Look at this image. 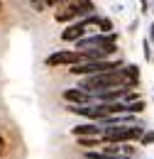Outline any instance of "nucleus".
<instances>
[{
  "label": "nucleus",
  "instance_id": "f257e3e1",
  "mask_svg": "<svg viewBox=\"0 0 154 159\" xmlns=\"http://www.w3.org/2000/svg\"><path fill=\"white\" fill-rule=\"evenodd\" d=\"M122 86H125V76H122V69H120V71H113V74L88 76V79L78 81L76 88H81L88 96H98V93H105V91H113V88H122Z\"/></svg>",
  "mask_w": 154,
  "mask_h": 159
},
{
  "label": "nucleus",
  "instance_id": "f03ea898",
  "mask_svg": "<svg viewBox=\"0 0 154 159\" xmlns=\"http://www.w3.org/2000/svg\"><path fill=\"white\" fill-rule=\"evenodd\" d=\"M125 64L120 59H105V61H86V64H78V66H71L69 74L71 76H98V74H113V71H120Z\"/></svg>",
  "mask_w": 154,
  "mask_h": 159
},
{
  "label": "nucleus",
  "instance_id": "7ed1b4c3",
  "mask_svg": "<svg viewBox=\"0 0 154 159\" xmlns=\"http://www.w3.org/2000/svg\"><path fill=\"white\" fill-rule=\"evenodd\" d=\"M91 49H103L108 57L117 52V34H86L83 39L76 42V52H91Z\"/></svg>",
  "mask_w": 154,
  "mask_h": 159
},
{
  "label": "nucleus",
  "instance_id": "20e7f679",
  "mask_svg": "<svg viewBox=\"0 0 154 159\" xmlns=\"http://www.w3.org/2000/svg\"><path fill=\"white\" fill-rule=\"evenodd\" d=\"M93 7H96V5H93L91 0L69 2L66 7L57 10L54 20H57V22H76V20H83V17H91V15H96V12H93Z\"/></svg>",
  "mask_w": 154,
  "mask_h": 159
},
{
  "label": "nucleus",
  "instance_id": "39448f33",
  "mask_svg": "<svg viewBox=\"0 0 154 159\" xmlns=\"http://www.w3.org/2000/svg\"><path fill=\"white\" fill-rule=\"evenodd\" d=\"M78 64H86L81 52H71V49H59L54 54L47 57V66H78Z\"/></svg>",
  "mask_w": 154,
  "mask_h": 159
},
{
  "label": "nucleus",
  "instance_id": "423d86ee",
  "mask_svg": "<svg viewBox=\"0 0 154 159\" xmlns=\"http://www.w3.org/2000/svg\"><path fill=\"white\" fill-rule=\"evenodd\" d=\"M61 98L66 100L69 105H91V103H96V100H93V96L83 93L81 88H66V91L61 93Z\"/></svg>",
  "mask_w": 154,
  "mask_h": 159
},
{
  "label": "nucleus",
  "instance_id": "0eeeda50",
  "mask_svg": "<svg viewBox=\"0 0 154 159\" xmlns=\"http://www.w3.org/2000/svg\"><path fill=\"white\" fill-rule=\"evenodd\" d=\"M71 135L76 139H81V137H100V135H103V127L96 125V122H83V125L71 127Z\"/></svg>",
  "mask_w": 154,
  "mask_h": 159
},
{
  "label": "nucleus",
  "instance_id": "6e6552de",
  "mask_svg": "<svg viewBox=\"0 0 154 159\" xmlns=\"http://www.w3.org/2000/svg\"><path fill=\"white\" fill-rule=\"evenodd\" d=\"M122 76H125L127 91L137 88V86H139V66H137V64H125V66H122Z\"/></svg>",
  "mask_w": 154,
  "mask_h": 159
},
{
  "label": "nucleus",
  "instance_id": "1a4fd4ad",
  "mask_svg": "<svg viewBox=\"0 0 154 159\" xmlns=\"http://www.w3.org/2000/svg\"><path fill=\"white\" fill-rule=\"evenodd\" d=\"M98 34H113V20L110 17H98Z\"/></svg>",
  "mask_w": 154,
  "mask_h": 159
},
{
  "label": "nucleus",
  "instance_id": "9d476101",
  "mask_svg": "<svg viewBox=\"0 0 154 159\" xmlns=\"http://www.w3.org/2000/svg\"><path fill=\"white\" fill-rule=\"evenodd\" d=\"M100 142H103L100 137H81V139H78V144H81L83 149H88V152H93Z\"/></svg>",
  "mask_w": 154,
  "mask_h": 159
},
{
  "label": "nucleus",
  "instance_id": "9b49d317",
  "mask_svg": "<svg viewBox=\"0 0 154 159\" xmlns=\"http://www.w3.org/2000/svg\"><path fill=\"white\" fill-rule=\"evenodd\" d=\"M144 105H147V103H144V100H137V103H127V115H139V113H144Z\"/></svg>",
  "mask_w": 154,
  "mask_h": 159
},
{
  "label": "nucleus",
  "instance_id": "f8f14e48",
  "mask_svg": "<svg viewBox=\"0 0 154 159\" xmlns=\"http://www.w3.org/2000/svg\"><path fill=\"white\" fill-rule=\"evenodd\" d=\"M142 54H144V59L147 61H152V54H154V49H152V42L144 37V42H142Z\"/></svg>",
  "mask_w": 154,
  "mask_h": 159
},
{
  "label": "nucleus",
  "instance_id": "ddd939ff",
  "mask_svg": "<svg viewBox=\"0 0 154 159\" xmlns=\"http://www.w3.org/2000/svg\"><path fill=\"white\" fill-rule=\"evenodd\" d=\"M139 144H142V147L154 144V130H144V135H142V139H139Z\"/></svg>",
  "mask_w": 154,
  "mask_h": 159
},
{
  "label": "nucleus",
  "instance_id": "4468645a",
  "mask_svg": "<svg viewBox=\"0 0 154 159\" xmlns=\"http://www.w3.org/2000/svg\"><path fill=\"white\" fill-rule=\"evenodd\" d=\"M139 7H142V12H149L152 10V2H139Z\"/></svg>",
  "mask_w": 154,
  "mask_h": 159
},
{
  "label": "nucleus",
  "instance_id": "2eb2a0df",
  "mask_svg": "<svg viewBox=\"0 0 154 159\" xmlns=\"http://www.w3.org/2000/svg\"><path fill=\"white\" fill-rule=\"evenodd\" d=\"M147 39H149V42H154V22L149 25V37H147Z\"/></svg>",
  "mask_w": 154,
  "mask_h": 159
},
{
  "label": "nucleus",
  "instance_id": "dca6fc26",
  "mask_svg": "<svg viewBox=\"0 0 154 159\" xmlns=\"http://www.w3.org/2000/svg\"><path fill=\"white\" fill-rule=\"evenodd\" d=\"M42 5H44V2H37V0H34V2H32V7H34V10H39V12H42V10H44V7H42Z\"/></svg>",
  "mask_w": 154,
  "mask_h": 159
},
{
  "label": "nucleus",
  "instance_id": "f3484780",
  "mask_svg": "<svg viewBox=\"0 0 154 159\" xmlns=\"http://www.w3.org/2000/svg\"><path fill=\"white\" fill-rule=\"evenodd\" d=\"M0 152H2V137H0Z\"/></svg>",
  "mask_w": 154,
  "mask_h": 159
},
{
  "label": "nucleus",
  "instance_id": "a211bd4d",
  "mask_svg": "<svg viewBox=\"0 0 154 159\" xmlns=\"http://www.w3.org/2000/svg\"><path fill=\"white\" fill-rule=\"evenodd\" d=\"M152 10H154V2H152Z\"/></svg>",
  "mask_w": 154,
  "mask_h": 159
},
{
  "label": "nucleus",
  "instance_id": "6ab92c4d",
  "mask_svg": "<svg viewBox=\"0 0 154 159\" xmlns=\"http://www.w3.org/2000/svg\"><path fill=\"white\" fill-rule=\"evenodd\" d=\"M152 61H154V54H152Z\"/></svg>",
  "mask_w": 154,
  "mask_h": 159
},
{
  "label": "nucleus",
  "instance_id": "aec40b11",
  "mask_svg": "<svg viewBox=\"0 0 154 159\" xmlns=\"http://www.w3.org/2000/svg\"><path fill=\"white\" fill-rule=\"evenodd\" d=\"M0 7H2V5H0Z\"/></svg>",
  "mask_w": 154,
  "mask_h": 159
}]
</instances>
